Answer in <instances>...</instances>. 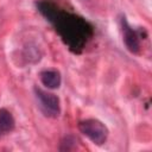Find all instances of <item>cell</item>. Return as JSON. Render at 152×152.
Wrapping results in <instances>:
<instances>
[{
  "label": "cell",
  "mask_w": 152,
  "mask_h": 152,
  "mask_svg": "<svg viewBox=\"0 0 152 152\" xmlns=\"http://www.w3.org/2000/svg\"><path fill=\"white\" fill-rule=\"evenodd\" d=\"M78 129L83 135H86L91 142L96 145L104 144L109 133L107 126L97 119H86L80 121Z\"/></svg>",
  "instance_id": "7a4b0ae2"
},
{
  "label": "cell",
  "mask_w": 152,
  "mask_h": 152,
  "mask_svg": "<svg viewBox=\"0 0 152 152\" xmlns=\"http://www.w3.org/2000/svg\"><path fill=\"white\" fill-rule=\"evenodd\" d=\"M39 78L42 84L48 89H57L62 83L61 74L57 70H52V69L40 71Z\"/></svg>",
  "instance_id": "5b68a950"
},
{
  "label": "cell",
  "mask_w": 152,
  "mask_h": 152,
  "mask_svg": "<svg viewBox=\"0 0 152 152\" xmlns=\"http://www.w3.org/2000/svg\"><path fill=\"white\" fill-rule=\"evenodd\" d=\"M120 23H121L122 39H124V43H125L126 48L132 53H139V51H140V40L144 39L142 38V31L133 28L128 24V21L126 20L125 15H121Z\"/></svg>",
  "instance_id": "277c9868"
},
{
  "label": "cell",
  "mask_w": 152,
  "mask_h": 152,
  "mask_svg": "<svg viewBox=\"0 0 152 152\" xmlns=\"http://www.w3.org/2000/svg\"><path fill=\"white\" fill-rule=\"evenodd\" d=\"M14 126H15V120L12 113L6 108H1L0 109V137L12 132L14 129Z\"/></svg>",
  "instance_id": "8992f818"
},
{
  "label": "cell",
  "mask_w": 152,
  "mask_h": 152,
  "mask_svg": "<svg viewBox=\"0 0 152 152\" xmlns=\"http://www.w3.org/2000/svg\"><path fill=\"white\" fill-rule=\"evenodd\" d=\"M76 145H77V138H75L74 135H66L61 141L59 150L61 151H70V150L76 148Z\"/></svg>",
  "instance_id": "52a82bcc"
},
{
  "label": "cell",
  "mask_w": 152,
  "mask_h": 152,
  "mask_svg": "<svg viewBox=\"0 0 152 152\" xmlns=\"http://www.w3.org/2000/svg\"><path fill=\"white\" fill-rule=\"evenodd\" d=\"M36 7L71 52L81 53L94 37V26L86 18L62 8L52 0H38Z\"/></svg>",
  "instance_id": "6da1fadb"
},
{
  "label": "cell",
  "mask_w": 152,
  "mask_h": 152,
  "mask_svg": "<svg viewBox=\"0 0 152 152\" xmlns=\"http://www.w3.org/2000/svg\"><path fill=\"white\" fill-rule=\"evenodd\" d=\"M34 94L39 102L42 112L49 118H57L61 114V102L55 94L34 87Z\"/></svg>",
  "instance_id": "3957f363"
}]
</instances>
